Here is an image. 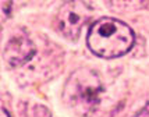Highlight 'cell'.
<instances>
[{"instance_id":"obj_5","label":"cell","mask_w":149,"mask_h":117,"mask_svg":"<svg viewBox=\"0 0 149 117\" xmlns=\"http://www.w3.org/2000/svg\"><path fill=\"white\" fill-rule=\"evenodd\" d=\"M1 117H11L8 113H7L6 109H1Z\"/></svg>"},{"instance_id":"obj_3","label":"cell","mask_w":149,"mask_h":117,"mask_svg":"<svg viewBox=\"0 0 149 117\" xmlns=\"http://www.w3.org/2000/svg\"><path fill=\"white\" fill-rule=\"evenodd\" d=\"M91 18V7L85 1H65L56 15V29L70 40H77Z\"/></svg>"},{"instance_id":"obj_4","label":"cell","mask_w":149,"mask_h":117,"mask_svg":"<svg viewBox=\"0 0 149 117\" xmlns=\"http://www.w3.org/2000/svg\"><path fill=\"white\" fill-rule=\"evenodd\" d=\"M36 52L28 33L24 31H15L10 35L4 46V60L13 67H18L28 63Z\"/></svg>"},{"instance_id":"obj_2","label":"cell","mask_w":149,"mask_h":117,"mask_svg":"<svg viewBox=\"0 0 149 117\" xmlns=\"http://www.w3.org/2000/svg\"><path fill=\"white\" fill-rule=\"evenodd\" d=\"M103 85L96 72L81 67L72 72L65 82L63 98L67 106L78 116H91L102 100Z\"/></svg>"},{"instance_id":"obj_1","label":"cell","mask_w":149,"mask_h":117,"mask_svg":"<svg viewBox=\"0 0 149 117\" xmlns=\"http://www.w3.org/2000/svg\"><path fill=\"white\" fill-rule=\"evenodd\" d=\"M88 47L102 58H116L128 53L135 43V33L130 25L111 17L95 21L86 35Z\"/></svg>"}]
</instances>
